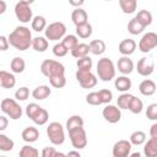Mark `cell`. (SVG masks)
I'll use <instances>...</instances> for the list:
<instances>
[{"label":"cell","mask_w":157,"mask_h":157,"mask_svg":"<svg viewBox=\"0 0 157 157\" xmlns=\"http://www.w3.org/2000/svg\"><path fill=\"white\" fill-rule=\"evenodd\" d=\"M92 59L87 55L85 58H81V59H77L76 61V66H77V70H87V71H91L92 69Z\"/></svg>","instance_id":"cell-39"},{"label":"cell","mask_w":157,"mask_h":157,"mask_svg":"<svg viewBox=\"0 0 157 157\" xmlns=\"http://www.w3.org/2000/svg\"><path fill=\"white\" fill-rule=\"evenodd\" d=\"M71 20L72 22L75 23V26H81L83 23H87L88 22V15L86 12V10L78 7V9H75L71 13Z\"/></svg>","instance_id":"cell-18"},{"label":"cell","mask_w":157,"mask_h":157,"mask_svg":"<svg viewBox=\"0 0 157 157\" xmlns=\"http://www.w3.org/2000/svg\"><path fill=\"white\" fill-rule=\"evenodd\" d=\"M156 83L152 81V80H150V78H145L144 81H141L140 82V85H139V91H140V93L142 94V96H152V94H155V92H156Z\"/></svg>","instance_id":"cell-17"},{"label":"cell","mask_w":157,"mask_h":157,"mask_svg":"<svg viewBox=\"0 0 157 157\" xmlns=\"http://www.w3.org/2000/svg\"><path fill=\"white\" fill-rule=\"evenodd\" d=\"M150 135L151 137H157V123L152 124L150 128Z\"/></svg>","instance_id":"cell-51"},{"label":"cell","mask_w":157,"mask_h":157,"mask_svg":"<svg viewBox=\"0 0 157 157\" xmlns=\"http://www.w3.org/2000/svg\"><path fill=\"white\" fill-rule=\"evenodd\" d=\"M132 98H134V96L130 94V93H128V92H126V93H121V94L118 97V99H117V105H118L120 109H129Z\"/></svg>","instance_id":"cell-33"},{"label":"cell","mask_w":157,"mask_h":157,"mask_svg":"<svg viewBox=\"0 0 157 157\" xmlns=\"http://www.w3.org/2000/svg\"><path fill=\"white\" fill-rule=\"evenodd\" d=\"M7 38H9L10 45L16 48L17 50L25 52L29 47H32V40H33L32 33H31L29 28H27L26 26H17L9 34Z\"/></svg>","instance_id":"cell-1"},{"label":"cell","mask_w":157,"mask_h":157,"mask_svg":"<svg viewBox=\"0 0 157 157\" xmlns=\"http://www.w3.org/2000/svg\"><path fill=\"white\" fill-rule=\"evenodd\" d=\"M9 45H10L9 38H6L5 36H0V50H2V52L7 50Z\"/></svg>","instance_id":"cell-49"},{"label":"cell","mask_w":157,"mask_h":157,"mask_svg":"<svg viewBox=\"0 0 157 157\" xmlns=\"http://www.w3.org/2000/svg\"><path fill=\"white\" fill-rule=\"evenodd\" d=\"M61 43L65 45V48H66L67 50L71 52L72 49H75V48L77 47L78 39H77V37H76L75 34H67V36H65V37L63 38Z\"/></svg>","instance_id":"cell-36"},{"label":"cell","mask_w":157,"mask_h":157,"mask_svg":"<svg viewBox=\"0 0 157 157\" xmlns=\"http://www.w3.org/2000/svg\"><path fill=\"white\" fill-rule=\"evenodd\" d=\"M40 72L48 78L58 75H65V66L53 59H45L40 64Z\"/></svg>","instance_id":"cell-3"},{"label":"cell","mask_w":157,"mask_h":157,"mask_svg":"<svg viewBox=\"0 0 157 157\" xmlns=\"http://www.w3.org/2000/svg\"><path fill=\"white\" fill-rule=\"evenodd\" d=\"M31 1H26V0H21L18 2H16L15 5V15L17 17V20L22 23H28L29 21L32 22L33 20V12L31 9Z\"/></svg>","instance_id":"cell-6"},{"label":"cell","mask_w":157,"mask_h":157,"mask_svg":"<svg viewBox=\"0 0 157 157\" xmlns=\"http://www.w3.org/2000/svg\"><path fill=\"white\" fill-rule=\"evenodd\" d=\"M47 135L49 141L53 145H63L65 141V132H64V128L60 123L58 121H52L48 128H47Z\"/></svg>","instance_id":"cell-5"},{"label":"cell","mask_w":157,"mask_h":157,"mask_svg":"<svg viewBox=\"0 0 157 157\" xmlns=\"http://www.w3.org/2000/svg\"><path fill=\"white\" fill-rule=\"evenodd\" d=\"M88 53H91V52H90V45L86 44V43H78L77 47L71 50V55H72L74 58H76V59L85 58V56L88 55Z\"/></svg>","instance_id":"cell-26"},{"label":"cell","mask_w":157,"mask_h":157,"mask_svg":"<svg viewBox=\"0 0 157 157\" xmlns=\"http://www.w3.org/2000/svg\"><path fill=\"white\" fill-rule=\"evenodd\" d=\"M31 26H32V29L36 31V32H42V31H45L47 28V21L43 16H34L32 22H31Z\"/></svg>","instance_id":"cell-31"},{"label":"cell","mask_w":157,"mask_h":157,"mask_svg":"<svg viewBox=\"0 0 157 157\" xmlns=\"http://www.w3.org/2000/svg\"><path fill=\"white\" fill-rule=\"evenodd\" d=\"M67 49L65 48V45L60 42V43H56L54 47H53V54L55 55V56H58V58H63V56H65L66 54H67Z\"/></svg>","instance_id":"cell-43"},{"label":"cell","mask_w":157,"mask_h":157,"mask_svg":"<svg viewBox=\"0 0 157 157\" xmlns=\"http://www.w3.org/2000/svg\"><path fill=\"white\" fill-rule=\"evenodd\" d=\"M146 117L150 120H157V103H151L146 108Z\"/></svg>","instance_id":"cell-47"},{"label":"cell","mask_w":157,"mask_h":157,"mask_svg":"<svg viewBox=\"0 0 157 157\" xmlns=\"http://www.w3.org/2000/svg\"><path fill=\"white\" fill-rule=\"evenodd\" d=\"M56 150L54 147H50V146H47L42 150V153H40V157H55L56 155Z\"/></svg>","instance_id":"cell-48"},{"label":"cell","mask_w":157,"mask_h":157,"mask_svg":"<svg viewBox=\"0 0 157 157\" xmlns=\"http://www.w3.org/2000/svg\"><path fill=\"white\" fill-rule=\"evenodd\" d=\"M55 157H67L64 152H56V155H55Z\"/></svg>","instance_id":"cell-56"},{"label":"cell","mask_w":157,"mask_h":157,"mask_svg":"<svg viewBox=\"0 0 157 157\" xmlns=\"http://www.w3.org/2000/svg\"><path fill=\"white\" fill-rule=\"evenodd\" d=\"M98 94L101 97L102 104H109L113 99V93L109 90H101V91H98Z\"/></svg>","instance_id":"cell-45"},{"label":"cell","mask_w":157,"mask_h":157,"mask_svg":"<svg viewBox=\"0 0 157 157\" xmlns=\"http://www.w3.org/2000/svg\"><path fill=\"white\" fill-rule=\"evenodd\" d=\"M97 75L98 78L103 82L112 81L115 77V66L112 59L109 58H101L97 63Z\"/></svg>","instance_id":"cell-2"},{"label":"cell","mask_w":157,"mask_h":157,"mask_svg":"<svg viewBox=\"0 0 157 157\" xmlns=\"http://www.w3.org/2000/svg\"><path fill=\"white\" fill-rule=\"evenodd\" d=\"M114 86H115V88H117L118 91H120V92H123V93H126V92L131 88L132 83H131V80H130L128 76H124V75H123V76H119V77L115 78Z\"/></svg>","instance_id":"cell-21"},{"label":"cell","mask_w":157,"mask_h":157,"mask_svg":"<svg viewBox=\"0 0 157 157\" xmlns=\"http://www.w3.org/2000/svg\"><path fill=\"white\" fill-rule=\"evenodd\" d=\"M28 97H29V90L26 86L17 88L16 92H15V98L17 101H26Z\"/></svg>","instance_id":"cell-44"},{"label":"cell","mask_w":157,"mask_h":157,"mask_svg":"<svg viewBox=\"0 0 157 157\" xmlns=\"http://www.w3.org/2000/svg\"><path fill=\"white\" fill-rule=\"evenodd\" d=\"M48 119H49V114H48V112L44 109V108H40L38 112H37V114L33 117V123L36 124V125H44L47 121H48Z\"/></svg>","instance_id":"cell-37"},{"label":"cell","mask_w":157,"mask_h":157,"mask_svg":"<svg viewBox=\"0 0 157 157\" xmlns=\"http://www.w3.org/2000/svg\"><path fill=\"white\" fill-rule=\"evenodd\" d=\"M92 32H93L92 26H91V23H88V22L76 27V34H77L80 38H82V39H86V38L91 37V36H92Z\"/></svg>","instance_id":"cell-32"},{"label":"cell","mask_w":157,"mask_h":157,"mask_svg":"<svg viewBox=\"0 0 157 157\" xmlns=\"http://www.w3.org/2000/svg\"><path fill=\"white\" fill-rule=\"evenodd\" d=\"M75 76H76V80L78 81V83L82 88H92L97 85V77L92 71L77 70Z\"/></svg>","instance_id":"cell-9"},{"label":"cell","mask_w":157,"mask_h":157,"mask_svg":"<svg viewBox=\"0 0 157 157\" xmlns=\"http://www.w3.org/2000/svg\"><path fill=\"white\" fill-rule=\"evenodd\" d=\"M69 2H70V5H72V6H76V9H78L80 6H82V5H83V2H85V1H83V0H78V1H74V0H70Z\"/></svg>","instance_id":"cell-53"},{"label":"cell","mask_w":157,"mask_h":157,"mask_svg":"<svg viewBox=\"0 0 157 157\" xmlns=\"http://www.w3.org/2000/svg\"><path fill=\"white\" fill-rule=\"evenodd\" d=\"M102 115L103 118L110 123V124H115L120 120L121 118V112H120V108L118 105H113V104H107L103 110H102Z\"/></svg>","instance_id":"cell-12"},{"label":"cell","mask_w":157,"mask_h":157,"mask_svg":"<svg viewBox=\"0 0 157 157\" xmlns=\"http://www.w3.org/2000/svg\"><path fill=\"white\" fill-rule=\"evenodd\" d=\"M83 126V119L81 115H71L67 120H66V130L70 131V130H74L76 128H82Z\"/></svg>","instance_id":"cell-28"},{"label":"cell","mask_w":157,"mask_h":157,"mask_svg":"<svg viewBox=\"0 0 157 157\" xmlns=\"http://www.w3.org/2000/svg\"><path fill=\"white\" fill-rule=\"evenodd\" d=\"M15 142L13 140H11L9 136H6L5 134H0V150L4 152H9L13 148Z\"/></svg>","instance_id":"cell-35"},{"label":"cell","mask_w":157,"mask_h":157,"mask_svg":"<svg viewBox=\"0 0 157 157\" xmlns=\"http://www.w3.org/2000/svg\"><path fill=\"white\" fill-rule=\"evenodd\" d=\"M145 28H146V27L142 26L135 17L131 18V20L129 21V23H128V31H129V33L132 34V36H137V34L142 33Z\"/></svg>","instance_id":"cell-30"},{"label":"cell","mask_w":157,"mask_h":157,"mask_svg":"<svg viewBox=\"0 0 157 157\" xmlns=\"http://www.w3.org/2000/svg\"><path fill=\"white\" fill-rule=\"evenodd\" d=\"M49 82L55 88H63L66 85V78H65V75H58V76L50 77L49 78Z\"/></svg>","instance_id":"cell-41"},{"label":"cell","mask_w":157,"mask_h":157,"mask_svg":"<svg viewBox=\"0 0 157 157\" xmlns=\"http://www.w3.org/2000/svg\"><path fill=\"white\" fill-rule=\"evenodd\" d=\"M135 18H136L142 26H145V27H147V26H150V25L152 23V13H151L150 11H147V10H140V11L136 13Z\"/></svg>","instance_id":"cell-29"},{"label":"cell","mask_w":157,"mask_h":157,"mask_svg":"<svg viewBox=\"0 0 157 157\" xmlns=\"http://www.w3.org/2000/svg\"><path fill=\"white\" fill-rule=\"evenodd\" d=\"M86 102L91 105H101L102 104V101H101V97L98 94V92H91L86 96Z\"/></svg>","instance_id":"cell-42"},{"label":"cell","mask_w":157,"mask_h":157,"mask_svg":"<svg viewBox=\"0 0 157 157\" xmlns=\"http://www.w3.org/2000/svg\"><path fill=\"white\" fill-rule=\"evenodd\" d=\"M6 11V2L4 0H0V15H2Z\"/></svg>","instance_id":"cell-54"},{"label":"cell","mask_w":157,"mask_h":157,"mask_svg":"<svg viewBox=\"0 0 157 157\" xmlns=\"http://www.w3.org/2000/svg\"><path fill=\"white\" fill-rule=\"evenodd\" d=\"M142 108H144L142 101H141L140 98H137V97L134 96V98H132V101H131V103H130L129 110H130L131 113H134V114H140V113L142 112Z\"/></svg>","instance_id":"cell-40"},{"label":"cell","mask_w":157,"mask_h":157,"mask_svg":"<svg viewBox=\"0 0 157 157\" xmlns=\"http://www.w3.org/2000/svg\"><path fill=\"white\" fill-rule=\"evenodd\" d=\"M18 156L20 157H39V151L36 147H32L29 145H25L21 147Z\"/></svg>","instance_id":"cell-38"},{"label":"cell","mask_w":157,"mask_h":157,"mask_svg":"<svg viewBox=\"0 0 157 157\" xmlns=\"http://www.w3.org/2000/svg\"><path fill=\"white\" fill-rule=\"evenodd\" d=\"M45 38L49 39V40H59L61 38L65 37V33H66V26L60 22V21H56V22H53L50 25L47 26L45 31Z\"/></svg>","instance_id":"cell-7"},{"label":"cell","mask_w":157,"mask_h":157,"mask_svg":"<svg viewBox=\"0 0 157 157\" xmlns=\"http://www.w3.org/2000/svg\"><path fill=\"white\" fill-rule=\"evenodd\" d=\"M0 107H1L2 113L6 114V115H7L10 119H12V120L20 119V118L22 117V114H23L21 105H20L15 99H12V98H4V99L1 101Z\"/></svg>","instance_id":"cell-4"},{"label":"cell","mask_w":157,"mask_h":157,"mask_svg":"<svg viewBox=\"0 0 157 157\" xmlns=\"http://www.w3.org/2000/svg\"><path fill=\"white\" fill-rule=\"evenodd\" d=\"M88 45H90V52H91L92 54H94V55H101V54H103V53L105 52V49H107L105 43H104V40H102V39H93V40L90 42Z\"/></svg>","instance_id":"cell-23"},{"label":"cell","mask_w":157,"mask_h":157,"mask_svg":"<svg viewBox=\"0 0 157 157\" xmlns=\"http://www.w3.org/2000/svg\"><path fill=\"white\" fill-rule=\"evenodd\" d=\"M136 70H137V74L141 75V76H150L153 70H155V63L148 59V58H141L139 61H137V65H136Z\"/></svg>","instance_id":"cell-13"},{"label":"cell","mask_w":157,"mask_h":157,"mask_svg":"<svg viewBox=\"0 0 157 157\" xmlns=\"http://www.w3.org/2000/svg\"><path fill=\"white\" fill-rule=\"evenodd\" d=\"M21 136H22V140H23V141H26V142H28V144H32V142H36V141L38 140V137H39V131H38V129L34 128V126H27V128L23 129Z\"/></svg>","instance_id":"cell-19"},{"label":"cell","mask_w":157,"mask_h":157,"mask_svg":"<svg viewBox=\"0 0 157 157\" xmlns=\"http://www.w3.org/2000/svg\"><path fill=\"white\" fill-rule=\"evenodd\" d=\"M66 156H67V157H82V156H81V153H80L78 151H76V150L69 151V152L66 153Z\"/></svg>","instance_id":"cell-52"},{"label":"cell","mask_w":157,"mask_h":157,"mask_svg":"<svg viewBox=\"0 0 157 157\" xmlns=\"http://www.w3.org/2000/svg\"><path fill=\"white\" fill-rule=\"evenodd\" d=\"M42 107L37 103H29L26 105V115L29 118V119H33V117L37 114V112Z\"/></svg>","instance_id":"cell-46"},{"label":"cell","mask_w":157,"mask_h":157,"mask_svg":"<svg viewBox=\"0 0 157 157\" xmlns=\"http://www.w3.org/2000/svg\"><path fill=\"white\" fill-rule=\"evenodd\" d=\"M48 39L45 37H42V36H38V37H34L33 40H32V48L36 50V52H39V53H43L48 49Z\"/></svg>","instance_id":"cell-24"},{"label":"cell","mask_w":157,"mask_h":157,"mask_svg":"<svg viewBox=\"0 0 157 157\" xmlns=\"http://www.w3.org/2000/svg\"><path fill=\"white\" fill-rule=\"evenodd\" d=\"M0 157H6V156H0Z\"/></svg>","instance_id":"cell-57"},{"label":"cell","mask_w":157,"mask_h":157,"mask_svg":"<svg viewBox=\"0 0 157 157\" xmlns=\"http://www.w3.org/2000/svg\"><path fill=\"white\" fill-rule=\"evenodd\" d=\"M135 69L134 61L129 58V56H121L118 60V70L119 72H121L124 76H128L129 74H131Z\"/></svg>","instance_id":"cell-14"},{"label":"cell","mask_w":157,"mask_h":157,"mask_svg":"<svg viewBox=\"0 0 157 157\" xmlns=\"http://www.w3.org/2000/svg\"><path fill=\"white\" fill-rule=\"evenodd\" d=\"M129 141L131 142V145L140 146V145H142V144L146 142V134L144 131H141V130H136V131H134L130 135Z\"/></svg>","instance_id":"cell-34"},{"label":"cell","mask_w":157,"mask_h":157,"mask_svg":"<svg viewBox=\"0 0 157 157\" xmlns=\"http://www.w3.org/2000/svg\"><path fill=\"white\" fill-rule=\"evenodd\" d=\"M119 6L124 13L131 15L136 11L137 1L136 0H119Z\"/></svg>","instance_id":"cell-25"},{"label":"cell","mask_w":157,"mask_h":157,"mask_svg":"<svg viewBox=\"0 0 157 157\" xmlns=\"http://www.w3.org/2000/svg\"><path fill=\"white\" fill-rule=\"evenodd\" d=\"M7 124H9L7 118H6L5 115H1V117H0V130L4 131V130L7 128Z\"/></svg>","instance_id":"cell-50"},{"label":"cell","mask_w":157,"mask_h":157,"mask_svg":"<svg viewBox=\"0 0 157 157\" xmlns=\"http://www.w3.org/2000/svg\"><path fill=\"white\" fill-rule=\"evenodd\" d=\"M119 53L123 54V56H129L131 55L135 49H136V42L134 39H130V38H126V39H123L120 43H119Z\"/></svg>","instance_id":"cell-15"},{"label":"cell","mask_w":157,"mask_h":157,"mask_svg":"<svg viewBox=\"0 0 157 157\" xmlns=\"http://www.w3.org/2000/svg\"><path fill=\"white\" fill-rule=\"evenodd\" d=\"M156 47H157V33L155 32L145 33L139 42V49L142 53H148Z\"/></svg>","instance_id":"cell-10"},{"label":"cell","mask_w":157,"mask_h":157,"mask_svg":"<svg viewBox=\"0 0 157 157\" xmlns=\"http://www.w3.org/2000/svg\"><path fill=\"white\" fill-rule=\"evenodd\" d=\"M10 69L15 74H21L26 69V63L21 56H15L10 63Z\"/></svg>","instance_id":"cell-27"},{"label":"cell","mask_w":157,"mask_h":157,"mask_svg":"<svg viewBox=\"0 0 157 157\" xmlns=\"http://www.w3.org/2000/svg\"><path fill=\"white\" fill-rule=\"evenodd\" d=\"M129 157H141V153L140 152H132V153H130Z\"/></svg>","instance_id":"cell-55"},{"label":"cell","mask_w":157,"mask_h":157,"mask_svg":"<svg viewBox=\"0 0 157 157\" xmlns=\"http://www.w3.org/2000/svg\"><path fill=\"white\" fill-rule=\"evenodd\" d=\"M16 85V77L13 74L5 70L0 71V86L2 88H12Z\"/></svg>","instance_id":"cell-16"},{"label":"cell","mask_w":157,"mask_h":157,"mask_svg":"<svg viewBox=\"0 0 157 157\" xmlns=\"http://www.w3.org/2000/svg\"><path fill=\"white\" fill-rule=\"evenodd\" d=\"M131 142L129 140H119L113 145V157H129L131 152Z\"/></svg>","instance_id":"cell-11"},{"label":"cell","mask_w":157,"mask_h":157,"mask_svg":"<svg viewBox=\"0 0 157 157\" xmlns=\"http://www.w3.org/2000/svg\"><path fill=\"white\" fill-rule=\"evenodd\" d=\"M69 137H70L71 145L76 150H82L87 146V134H86V130L83 129V126L70 130L69 131Z\"/></svg>","instance_id":"cell-8"},{"label":"cell","mask_w":157,"mask_h":157,"mask_svg":"<svg viewBox=\"0 0 157 157\" xmlns=\"http://www.w3.org/2000/svg\"><path fill=\"white\" fill-rule=\"evenodd\" d=\"M52 93V90L49 88V86L47 85H40V86H37L33 91H32V97L36 99V101H43L45 98H48Z\"/></svg>","instance_id":"cell-20"},{"label":"cell","mask_w":157,"mask_h":157,"mask_svg":"<svg viewBox=\"0 0 157 157\" xmlns=\"http://www.w3.org/2000/svg\"><path fill=\"white\" fill-rule=\"evenodd\" d=\"M144 155L146 157H157V137H150L145 142Z\"/></svg>","instance_id":"cell-22"}]
</instances>
